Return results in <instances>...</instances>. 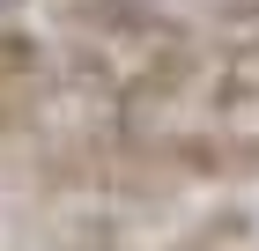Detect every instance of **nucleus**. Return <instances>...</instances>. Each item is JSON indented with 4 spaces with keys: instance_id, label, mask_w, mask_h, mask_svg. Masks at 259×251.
Wrapping results in <instances>:
<instances>
[{
    "instance_id": "obj_1",
    "label": "nucleus",
    "mask_w": 259,
    "mask_h": 251,
    "mask_svg": "<svg viewBox=\"0 0 259 251\" xmlns=\"http://www.w3.org/2000/svg\"><path fill=\"white\" fill-rule=\"evenodd\" d=\"M30 251H126V236H119V222L111 214H60L45 236H30Z\"/></svg>"
}]
</instances>
